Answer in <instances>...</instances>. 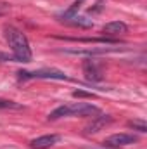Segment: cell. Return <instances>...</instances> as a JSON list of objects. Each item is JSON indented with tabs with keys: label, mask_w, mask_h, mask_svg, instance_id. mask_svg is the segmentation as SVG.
I'll return each mask as SVG.
<instances>
[{
	"label": "cell",
	"mask_w": 147,
	"mask_h": 149,
	"mask_svg": "<svg viewBox=\"0 0 147 149\" xmlns=\"http://www.w3.org/2000/svg\"><path fill=\"white\" fill-rule=\"evenodd\" d=\"M3 31H5V38L9 42L10 50L14 52V59L21 61V63H30L31 61V47H30L26 35L21 30H17L16 26H5Z\"/></svg>",
	"instance_id": "1"
},
{
	"label": "cell",
	"mask_w": 147,
	"mask_h": 149,
	"mask_svg": "<svg viewBox=\"0 0 147 149\" xmlns=\"http://www.w3.org/2000/svg\"><path fill=\"white\" fill-rule=\"evenodd\" d=\"M19 78L21 80H68V74L61 70L55 68H42V70H35V71H19Z\"/></svg>",
	"instance_id": "2"
},
{
	"label": "cell",
	"mask_w": 147,
	"mask_h": 149,
	"mask_svg": "<svg viewBox=\"0 0 147 149\" xmlns=\"http://www.w3.org/2000/svg\"><path fill=\"white\" fill-rule=\"evenodd\" d=\"M137 135L135 134H114V135H109L106 141H104V148H112V149H119L125 148L128 144H133L137 142Z\"/></svg>",
	"instance_id": "3"
},
{
	"label": "cell",
	"mask_w": 147,
	"mask_h": 149,
	"mask_svg": "<svg viewBox=\"0 0 147 149\" xmlns=\"http://www.w3.org/2000/svg\"><path fill=\"white\" fill-rule=\"evenodd\" d=\"M68 111H69V116H94V114H101V109L97 106L88 104V102L68 104Z\"/></svg>",
	"instance_id": "4"
},
{
	"label": "cell",
	"mask_w": 147,
	"mask_h": 149,
	"mask_svg": "<svg viewBox=\"0 0 147 149\" xmlns=\"http://www.w3.org/2000/svg\"><path fill=\"white\" fill-rule=\"evenodd\" d=\"M83 73H85V78L88 81H101L104 78L102 74V70L99 68V64L92 59H87L83 61Z\"/></svg>",
	"instance_id": "5"
},
{
	"label": "cell",
	"mask_w": 147,
	"mask_h": 149,
	"mask_svg": "<svg viewBox=\"0 0 147 149\" xmlns=\"http://www.w3.org/2000/svg\"><path fill=\"white\" fill-rule=\"evenodd\" d=\"M59 139H61L59 135L49 134V135H42V137L33 139V141L30 142V146H31V149H49V148H52L54 144H57Z\"/></svg>",
	"instance_id": "6"
},
{
	"label": "cell",
	"mask_w": 147,
	"mask_h": 149,
	"mask_svg": "<svg viewBox=\"0 0 147 149\" xmlns=\"http://www.w3.org/2000/svg\"><path fill=\"white\" fill-rule=\"evenodd\" d=\"M126 31H128V26L123 21H111L102 28V33L109 37H119V35H125Z\"/></svg>",
	"instance_id": "7"
},
{
	"label": "cell",
	"mask_w": 147,
	"mask_h": 149,
	"mask_svg": "<svg viewBox=\"0 0 147 149\" xmlns=\"http://www.w3.org/2000/svg\"><path fill=\"white\" fill-rule=\"evenodd\" d=\"M119 47H101V49H85V50H66L68 54H74V56H99V54H109V52H118Z\"/></svg>",
	"instance_id": "8"
},
{
	"label": "cell",
	"mask_w": 147,
	"mask_h": 149,
	"mask_svg": "<svg viewBox=\"0 0 147 149\" xmlns=\"http://www.w3.org/2000/svg\"><path fill=\"white\" fill-rule=\"evenodd\" d=\"M111 116L107 114H101V116H95V120L90 123V125H87L85 127V134H95V132H99L102 127H106L107 123H111Z\"/></svg>",
	"instance_id": "9"
},
{
	"label": "cell",
	"mask_w": 147,
	"mask_h": 149,
	"mask_svg": "<svg viewBox=\"0 0 147 149\" xmlns=\"http://www.w3.org/2000/svg\"><path fill=\"white\" fill-rule=\"evenodd\" d=\"M66 24H71V26H80V28H92L94 26V21L92 19H88V17H83V16H78V14H74L71 17H68V19H62Z\"/></svg>",
	"instance_id": "10"
},
{
	"label": "cell",
	"mask_w": 147,
	"mask_h": 149,
	"mask_svg": "<svg viewBox=\"0 0 147 149\" xmlns=\"http://www.w3.org/2000/svg\"><path fill=\"white\" fill-rule=\"evenodd\" d=\"M128 127H132L133 130H139V132H147V125L146 121H142V120H132V121H128Z\"/></svg>",
	"instance_id": "11"
},
{
	"label": "cell",
	"mask_w": 147,
	"mask_h": 149,
	"mask_svg": "<svg viewBox=\"0 0 147 149\" xmlns=\"http://www.w3.org/2000/svg\"><path fill=\"white\" fill-rule=\"evenodd\" d=\"M0 109H21V104L7 99H0Z\"/></svg>",
	"instance_id": "12"
},
{
	"label": "cell",
	"mask_w": 147,
	"mask_h": 149,
	"mask_svg": "<svg viewBox=\"0 0 147 149\" xmlns=\"http://www.w3.org/2000/svg\"><path fill=\"white\" fill-rule=\"evenodd\" d=\"M73 97H95L94 94H90V92H83V90H76L73 92Z\"/></svg>",
	"instance_id": "13"
},
{
	"label": "cell",
	"mask_w": 147,
	"mask_h": 149,
	"mask_svg": "<svg viewBox=\"0 0 147 149\" xmlns=\"http://www.w3.org/2000/svg\"><path fill=\"white\" fill-rule=\"evenodd\" d=\"M76 2H80V3H83V0H76Z\"/></svg>",
	"instance_id": "14"
},
{
	"label": "cell",
	"mask_w": 147,
	"mask_h": 149,
	"mask_svg": "<svg viewBox=\"0 0 147 149\" xmlns=\"http://www.w3.org/2000/svg\"><path fill=\"white\" fill-rule=\"evenodd\" d=\"M104 149H112V148H104Z\"/></svg>",
	"instance_id": "15"
}]
</instances>
